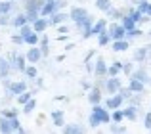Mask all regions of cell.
Segmentation results:
<instances>
[{"label":"cell","mask_w":151,"mask_h":134,"mask_svg":"<svg viewBox=\"0 0 151 134\" xmlns=\"http://www.w3.org/2000/svg\"><path fill=\"white\" fill-rule=\"evenodd\" d=\"M145 125H147V127H151V115H147V121H145Z\"/></svg>","instance_id":"1"},{"label":"cell","mask_w":151,"mask_h":134,"mask_svg":"<svg viewBox=\"0 0 151 134\" xmlns=\"http://www.w3.org/2000/svg\"><path fill=\"white\" fill-rule=\"evenodd\" d=\"M149 12H151V8H149Z\"/></svg>","instance_id":"2"}]
</instances>
